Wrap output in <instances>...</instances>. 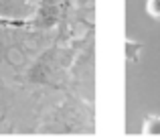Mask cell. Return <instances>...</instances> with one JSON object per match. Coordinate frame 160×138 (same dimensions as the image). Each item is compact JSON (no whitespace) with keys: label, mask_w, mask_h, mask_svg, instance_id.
<instances>
[{"label":"cell","mask_w":160,"mask_h":138,"mask_svg":"<svg viewBox=\"0 0 160 138\" xmlns=\"http://www.w3.org/2000/svg\"><path fill=\"white\" fill-rule=\"evenodd\" d=\"M142 132L146 136H160V116H146Z\"/></svg>","instance_id":"cell-1"},{"label":"cell","mask_w":160,"mask_h":138,"mask_svg":"<svg viewBox=\"0 0 160 138\" xmlns=\"http://www.w3.org/2000/svg\"><path fill=\"white\" fill-rule=\"evenodd\" d=\"M140 51H142V43L126 39V59L128 61H138V53Z\"/></svg>","instance_id":"cell-2"},{"label":"cell","mask_w":160,"mask_h":138,"mask_svg":"<svg viewBox=\"0 0 160 138\" xmlns=\"http://www.w3.org/2000/svg\"><path fill=\"white\" fill-rule=\"evenodd\" d=\"M146 8H148V14L160 23V0H148V2H146Z\"/></svg>","instance_id":"cell-3"}]
</instances>
